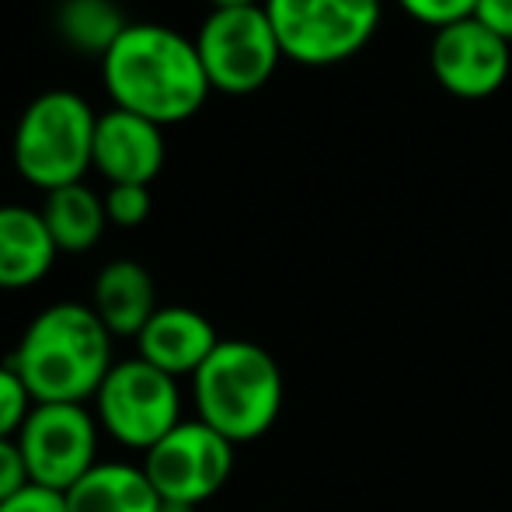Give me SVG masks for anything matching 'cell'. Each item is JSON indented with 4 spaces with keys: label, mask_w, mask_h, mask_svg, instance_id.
Returning <instances> with one entry per match:
<instances>
[{
    "label": "cell",
    "mask_w": 512,
    "mask_h": 512,
    "mask_svg": "<svg viewBox=\"0 0 512 512\" xmlns=\"http://www.w3.org/2000/svg\"><path fill=\"white\" fill-rule=\"evenodd\" d=\"M283 56L304 67H331L356 56L380 25V0H265Z\"/></svg>",
    "instance_id": "obj_6"
},
{
    "label": "cell",
    "mask_w": 512,
    "mask_h": 512,
    "mask_svg": "<svg viewBox=\"0 0 512 512\" xmlns=\"http://www.w3.org/2000/svg\"><path fill=\"white\" fill-rule=\"evenodd\" d=\"M39 213L46 220L49 237H53L60 255H84V251H91L105 237L108 227L105 196H98L84 182L46 192Z\"/></svg>",
    "instance_id": "obj_16"
},
{
    "label": "cell",
    "mask_w": 512,
    "mask_h": 512,
    "mask_svg": "<svg viewBox=\"0 0 512 512\" xmlns=\"http://www.w3.org/2000/svg\"><path fill=\"white\" fill-rule=\"evenodd\" d=\"M150 209H154L150 185H108L105 213L112 227H122V230L140 227V223H147Z\"/></svg>",
    "instance_id": "obj_19"
},
{
    "label": "cell",
    "mask_w": 512,
    "mask_h": 512,
    "mask_svg": "<svg viewBox=\"0 0 512 512\" xmlns=\"http://www.w3.org/2000/svg\"><path fill=\"white\" fill-rule=\"evenodd\" d=\"M56 244L39 209L0 206V290H32L53 272Z\"/></svg>",
    "instance_id": "obj_13"
},
{
    "label": "cell",
    "mask_w": 512,
    "mask_h": 512,
    "mask_svg": "<svg viewBox=\"0 0 512 512\" xmlns=\"http://www.w3.org/2000/svg\"><path fill=\"white\" fill-rule=\"evenodd\" d=\"M129 28L126 14L115 0H63L56 7V32L70 49L84 56H102Z\"/></svg>",
    "instance_id": "obj_17"
},
{
    "label": "cell",
    "mask_w": 512,
    "mask_h": 512,
    "mask_svg": "<svg viewBox=\"0 0 512 512\" xmlns=\"http://www.w3.org/2000/svg\"><path fill=\"white\" fill-rule=\"evenodd\" d=\"M102 425L88 405H35L18 432L28 481L70 492L98 464Z\"/></svg>",
    "instance_id": "obj_8"
},
{
    "label": "cell",
    "mask_w": 512,
    "mask_h": 512,
    "mask_svg": "<svg viewBox=\"0 0 512 512\" xmlns=\"http://www.w3.org/2000/svg\"><path fill=\"white\" fill-rule=\"evenodd\" d=\"M28 485V467L18 450V439H0V502Z\"/></svg>",
    "instance_id": "obj_22"
},
{
    "label": "cell",
    "mask_w": 512,
    "mask_h": 512,
    "mask_svg": "<svg viewBox=\"0 0 512 512\" xmlns=\"http://www.w3.org/2000/svg\"><path fill=\"white\" fill-rule=\"evenodd\" d=\"M98 115L77 91H42L18 115L11 136V161L28 185L42 192L84 182L95 157Z\"/></svg>",
    "instance_id": "obj_4"
},
{
    "label": "cell",
    "mask_w": 512,
    "mask_h": 512,
    "mask_svg": "<svg viewBox=\"0 0 512 512\" xmlns=\"http://www.w3.org/2000/svg\"><path fill=\"white\" fill-rule=\"evenodd\" d=\"M102 81L112 108L150 119L161 129L192 119L213 91L196 39L157 21H129L102 56Z\"/></svg>",
    "instance_id": "obj_1"
},
{
    "label": "cell",
    "mask_w": 512,
    "mask_h": 512,
    "mask_svg": "<svg viewBox=\"0 0 512 512\" xmlns=\"http://www.w3.org/2000/svg\"><path fill=\"white\" fill-rule=\"evenodd\" d=\"M95 418L105 436L136 453H147L182 425V387L147 359H119L95 394Z\"/></svg>",
    "instance_id": "obj_5"
},
{
    "label": "cell",
    "mask_w": 512,
    "mask_h": 512,
    "mask_svg": "<svg viewBox=\"0 0 512 512\" xmlns=\"http://www.w3.org/2000/svg\"><path fill=\"white\" fill-rule=\"evenodd\" d=\"M223 338L216 335L213 321L192 307H157V314L147 321V328L136 335V356L150 366L164 370L168 377H196L203 363L216 352Z\"/></svg>",
    "instance_id": "obj_12"
},
{
    "label": "cell",
    "mask_w": 512,
    "mask_h": 512,
    "mask_svg": "<svg viewBox=\"0 0 512 512\" xmlns=\"http://www.w3.org/2000/svg\"><path fill=\"white\" fill-rule=\"evenodd\" d=\"M11 366L35 405H88L115 366L112 331L91 304L60 300L28 321Z\"/></svg>",
    "instance_id": "obj_2"
},
{
    "label": "cell",
    "mask_w": 512,
    "mask_h": 512,
    "mask_svg": "<svg viewBox=\"0 0 512 512\" xmlns=\"http://www.w3.org/2000/svg\"><path fill=\"white\" fill-rule=\"evenodd\" d=\"M143 471L164 502L203 506L234 474V443L199 418H185L143 453Z\"/></svg>",
    "instance_id": "obj_9"
},
{
    "label": "cell",
    "mask_w": 512,
    "mask_h": 512,
    "mask_svg": "<svg viewBox=\"0 0 512 512\" xmlns=\"http://www.w3.org/2000/svg\"><path fill=\"white\" fill-rule=\"evenodd\" d=\"M436 81L457 98H488L506 84L512 53L509 42L467 18L436 32L429 49Z\"/></svg>",
    "instance_id": "obj_10"
},
{
    "label": "cell",
    "mask_w": 512,
    "mask_h": 512,
    "mask_svg": "<svg viewBox=\"0 0 512 512\" xmlns=\"http://www.w3.org/2000/svg\"><path fill=\"white\" fill-rule=\"evenodd\" d=\"M164 157H168V143L157 122L122 108H108L105 115H98L91 168L108 185H150L161 175Z\"/></svg>",
    "instance_id": "obj_11"
},
{
    "label": "cell",
    "mask_w": 512,
    "mask_h": 512,
    "mask_svg": "<svg viewBox=\"0 0 512 512\" xmlns=\"http://www.w3.org/2000/svg\"><path fill=\"white\" fill-rule=\"evenodd\" d=\"M0 512H70L67 492H53V488H42L28 481L21 492H14L7 502H0Z\"/></svg>",
    "instance_id": "obj_21"
},
{
    "label": "cell",
    "mask_w": 512,
    "mask_h": 512,
    "mask_svg": "<svg viewBox=\"0 0 512 512\" xmlns=\"http://www.w3.org/2000/svg\"><path fill=\"white\" fill-rule=\"evenodd\" d=\"M32 408L35 401L28 394L25 380L18 377V370L11 363H4L0 366V439H18Z\"/></svg>",
    "instance_id": "obj_18"
},
{
    "label": "cell",
    "mask_w": 512,
    "mask_h": 512,
    "mask_svg": "<svg viewBox=\"0 0 512 512\" xmlns=\"http://www.w3.org/2000/svg\"><path fill=\"white\" fill-rule=\"evenodd\" d=\"M209 4H213V11H223V7H258L265 0H209Z\"/></svg>",
    "instance_id": "obj_24"
},
{
    "label": "cell",
    "mask_w": 512,
    "mask_h": 512,
    "mask_svg": "<svg viewBox=\"0 0 512 512\" xmlns=\"http://www.w3.org/2000/svg\"><path fill=\"white\" fill-rule=\"evenodd\" d=\"M161 512H196V506H185V502H164Z\"/></svg>",
    "instance_id": "obj_25"
},
{
    "label": "cell",
    "mask_w": 512,
    "mask_h": 512,
    "mask_svg": "<svg viewBox=\"0 0 512 512\" xmlns=\"http://www.w3.org/2000/svg\"><path fill=\"white\" fill-rule=\"evenodd\" d=\"M91 307L112 331V338H136L161 307L154 276L133 258H115L98 269L91 286Z\"/></svg>",
    "instance_id": "obj_14"
},
{
    "label": "cell",
    "mask_w": 512,
    "mask_h": 512,
    "mask_svg": "<svg viewBox=\"0 0 512 512\" xmlns=\"http://www.w3.org/2000/svg\"><path fill=\"white\" fill-rule=\"evenodd\" d=\"M405 7L408 18H415L418 25H429V28H446V25H457V21L474 18V7L478 0H398Z\"/></svg>",
    "instance_id": "obj_20"
},
{
    "label": "cell",
    "mask_w": 512,
    "mask_h": 512,
    "mask_svg": "<svg viewBox=\"0 0 512 512\" xmlns=\"http://www.w3.org/2000/svg\"><path fill=\"white\" fill-rule=\"evenodd\" d=\"M474 21H481L488 32H495L512 46V0H478Z\"/></svg>",
    "instance_id": "obj_23"
},
{
    "label": "cell",
    "mask_w": 512,
    "mask_h": 512,
    "mask_svg": "<svg viewBox=\"0 0 512 512\" xmlns=\"http://www.w3.org/2000/svg\"><path fill=\"white\" fill-rule=\"evenodd\" d=\"M286 401L283 370L269 349L244 338H223L192 377L196 418L230 443H255L276 425Z\"/></svg>",
    "instance_id": "obj_3"
},
{
    "label": "cell",
    "mask_w": 512,
    "mask_h": 512,
    "mask_svg": "<svg viewBox=\"0 0 512 512\" xmlns=\"http://www.w3.org/2000/svg\"><path fill=\"white\" fill-rule=\"evenodd\" d=\"M196 49L209 88L223 95H251L265 88L283 60V46L262 4L209 11L196 35Z\"/></svg>",
    "instance_id": "obj_7"
},
{
    "label": "cell",
    "mask_w": 512,
    "mask_h": 512,
    "mask_svg": "<svg viewBox=\"0 0 512 512\" xmlns=\"http://www.w3.org/2000/svg\"><path fill=\"white\" fill-rule=\"evenodd\" d=\"M70 512H161L164 499L150 485L143 464L98 460L67 492Z\"/></svg>",
    "instance_id": "obj_15"
}]
</instances>
